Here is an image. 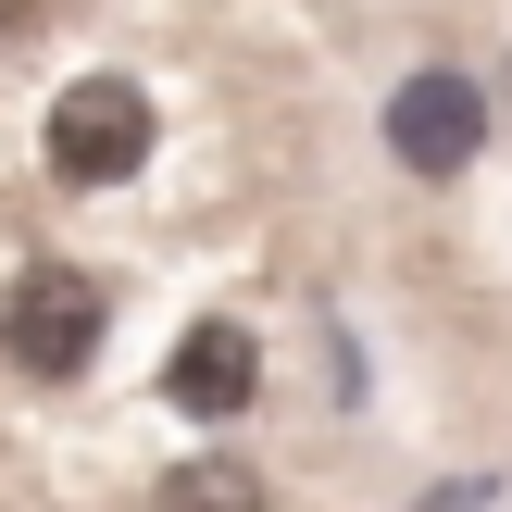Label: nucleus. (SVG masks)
Masks as SVG:
<instances>
[{"mask_svg":"<svg viewBox=\"0 0 512 512\" xmlns=\"http://www.w3.org/2000/svg\"><path fill=\"white\" fill-rule=\"evenodd\" d=\"M388 150H400L413 175H463L475 150H488V88H475L463 63L400 75V88H388Z\"/></svg>","mask_w":512,"mask_h":512,"instance_id":"3","label":"nucleus"},{"mask_svg":"<svg viewBox=\"0 0 512 512\" xmlns=\"http://www.w3.org/2000/svg\"><path fill=\"white\" fill-rule=\"evenodd\" d=\"M250 388H263V350H250V325H188L175 338V363H163V400L188 425H238L250 413Z\"/></svg>","mask_w":512,"mask_h":512,"instance_id":"4","label":"nucleus"},{"mask_svg":"<svg viewBox=\"0 0 512 512\" xmlns=\"http://www.w3.org/2000/svg\"><path fill=\"white\" fill-rule=\"evenodd\" d=\"M163 500H263V488L238 463H188V475H163Z\"/></svg>","mask_w":512,"mask_h":512,"instance_id":"5","label":"nucleus"},{"mask_svg":"<svg viewBox=\"0 0 512 512\" xmlns=\"http://www.w3.org/2000/svg\"><path fill=\"white\" fill-rule=\"evenodd\" d=\"M138 163H150V100L125 75H75L50 100V175L63 188H125Z\"/></svg>","mask_w":512,"mask_h":512,"instance_id":"1","label":"nucleus"},{"mask_svg":"<svg viewBox=\"0 0 512 512\" xmlns=\"http://www.w3.org/2000/svg\"><path fill=\"white\" fill-rule=\"evenodd\" d=\"M0 350H13L25 375H88L100 350V288L75 263H25L13 300H0Z\"/></svg>","mask_w":512,"mask_h":512,"instance_id":"2","label":"nucleus"}]
</instances>
